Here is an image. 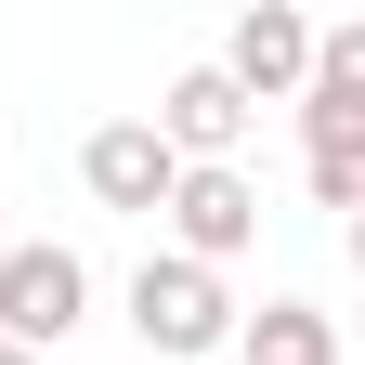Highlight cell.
<instances>
[{"instance_id": "cell-8", "label": "cell", "mask_w": 365, "mask_h": 365, "mask_svg": "<svg viewBox=\"0 0 365 365\" xmlns=\"http://www.w3.org/2000/svg\"><path fill=\"white\" fill-rule=\"evenodd\" d=\"M235 352L248 365H339V327L313 300H261V313H235Z\"/></svg>"}, {"instance_id": "cell-5", "label": "cell", "mask_w": 365, "mask_h": 365, "mask_svg": "<svg viewBox=\"0 0 365 365\" xmlns=\"http://www.w3.org/2000/svg\"><path fill=\"white\" fill-rule=\"evenodd\" d=\"M209 66L235 78V105H248V118H261V105H287V91L313 78V14H300V0H248L235 39H222Z\"/></svg>"}, {"instance_id": "cell-2", "label": "cell", "mask_w": 365, "mask_h": 365, "mask_svg": "<svg viewBox=\"0 0 365 365\" xmlns=\"http://www.w3.org/2000/svg\"><path fill=\"white\" fill-rule=\"evenodd\" d=\"M130 339H144L157 365H196V352H222V339H235V287L157 248L144 274H130Z\"/></svg>"}, {"instance_id": "cell-4", "label": "cell", "mask_w": 365, "mask_h": 365, "mask_svg": "<svg viewBox=\"0 0 365 365\" xmlns=\"http://www.w3.org/2000/svg\"><path fill=\"white\" fill-rule=\"evenodd\" d=\"M78 313H91V261L78 248H53V235L0 248V339H14V352H53Z\"/></svg>"}, {"instance_id": "cell-7", "label": "cell", "mask_w": 365, "mask_h": 365, "mask_svg": "<svg viewBox=\"0 0 365 365\" xmlns=\"http://www.w3.org/2000/svg\"><path fill=\"white\" fill-rule=\"evenodd\" d=\"M170 170H182V157L157 144L144 118H105V130L78 144V182H91L105 209H130V222H157V196H170Z\"/></svg>"}, {"instance_id": "cell-3", "label": "cell", "mask_w": 365, "mask_h": 365, "mask_svg": "<svg viewBox=\"0 0 365 365\" xmlns=\"http://www.w3.org/2000/svg\"><path fill=\"white\" fill-rule=\"evenodd\" d=\"M157 222H170V261L222 274V261H248V248H261V182H248V170H170Z\"/></svg>"}, {"instance_id": "cell-6", "label": "cell", "mask_w": 365, "mask_h": 365, "mask_svg": "<svg viewBox=\"0 0 365 365\" xmlns=\"http://www.w3.org/2000/svg\"><path fill=\"white\" fill-rule=\"evenodd\" d=\"M144 130H157L182 170H235V144H248L261 118L235 105V78H222V66H182V78L157 91V118H144Z\"/></svg>"}, {"instance_id": "cell-9", "label": "cell", "mask_w": 365, "mask_h": 365, "mask_svg": "<svg viewBox=\"0 0 365 365\" xmlns=\"http://www.w3.org/2000/svg\"><path fill=\"white\" fill-rule=\"evenodd\" d=\"M0 365H39V352H14V339H0Z\"/></svg>"}, {"instance_id": "cell-1", "label": "cell", "mask_w": 365, "mask_h": 365, "mask_svg": "<svg viewBox=\"0 0 365 365\" xmlns=\"http://www.w3.org/2000/svg\"><path fill=\"white\" fill-rule=\"evenodd\" d=\"M287 105H300V144H313V196L365 209V26H313V78Z\"/></svg>"}]
</instances>
